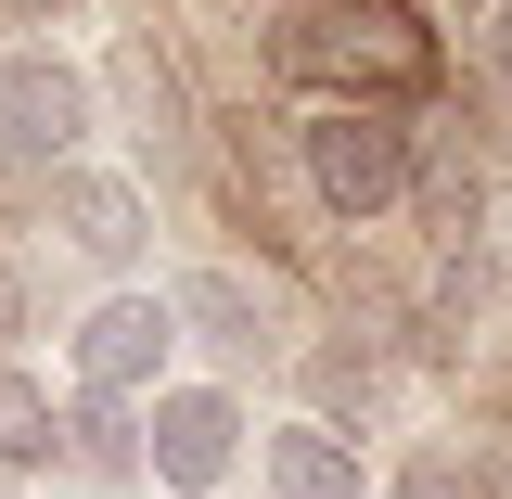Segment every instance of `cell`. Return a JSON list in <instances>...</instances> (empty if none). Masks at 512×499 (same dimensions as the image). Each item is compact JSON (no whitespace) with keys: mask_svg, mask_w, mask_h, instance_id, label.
I'll list each match as a JSON object with an SVG mask.
<instances>
[{"mask_svg":"<svg viewBox=\"0 0 512 499\" xmlns=\"http://www.w3.org/2000/svg\"><path fill=\"white\" fill-rule=\"evenodd\" d=\"M256 487H269V499H372V461H359L346 423L282 410V423H256Z\"/></svg>","mask_w":512,"mask_h":499,"instance_id":"52a82bcc","label":"cell"},{"mask_svg":"<svg viewBox=\"0 0 512 499\" xmlns=\"http://www.w3.org/2000/svg\"><path fill=\"white\" fill-rule=\"evenodd\" d=\"M64 448V410H52V384L26 372V359H0V474H39Z\"/></svg>","mask_w":512,"mask_h":499,"instance_id":"8fae6325","label":"cell"},{"mask_svg":"<svg viewBox=\"0 0 512 499\" xmlns=\"http://www.w3.org/2000/svg\"><path fill=\"white\" fill-rule=\"evenodd\" d=\"M436 26L410 13V0H320L282 26V77L320 90V103H372V116H410L423 90H436Z\"/></svg>","mask_w":512,"mask_h":499,"instance_id":"6da1fadb","label":"cell"},{"mask_svg":"<svg viewBox=\"0 0 512 499\" xmlns=\"http://www.w3.org/2000/svg\"><path fill=\"white\" fill-rule=\"evenodd\" d=\"M167 308H180V346H218V359L295 346V333H282V295L244 282V269H192V282H167Z\"/></svg>","mask_w":512,"mask_h":499,"instance_id":"ba28073f","label":"cell"},{"mask_svg":"<svg viewBox=\"0 0 512 499\" xmlns=\"http://www.w3.org/2000/svg\"><path fill=\"white\" fill-rule=\"evenodd\" d=\"M13 333H26V269L0 256V359H13Z\"/></svg>","mask_w":512,"mask_h":499,"instance_id":"5bb4252c","label":"cell"},{"mask_svg":"<svg viewBox=\"0 0 512 499\" xmlns=\"http://www.w3.org/2000/svg\"><path fill=\"white\" fill-rule=\"evenodd\" d=\"M295 180H308V205L333 218V231H384V218L410 205V180H423V128L372 116V103H308Z\"/></svg>","mask_w":512,"mask_h":499,"instance_id":"7a4b0ae2","label":"cell"},{"mask_svg":"<svg viewBox=\"0 0 512 499\" xmlns=\"http://www.w3.org/2000/svg\"><path fill=\"white\" fill-rule=\"evenodd\" d=\"M180 359V308H167V282H103L90 308H77V333H64V372H77V397H103V410H141L154 384Z\"/></svg>","mask_w":512,"mask_h":499,"instance_id":"5b68a950","label":"cell"},{"mask_svg":"<svg viewBox=\"0 0 512 499\" xmlns=\"http://www.w3.org/2000/svg\"><path fill=\"white\" fill-rule=\"evenodd\" d=\"M52 461H77L90 487H141V410H103V397H77Z\"/></svg>","mask_w":512,"mask_h":499,"instance_id":"30bf717a","label":"cell"},{"mask_svg":"<svg viewBox=\"0 0 512 499\" xmlns=\"http://www.w3.org/2000/svg\"><path fill=\"white\" fill-rule=\"evenodd\" d=\"M39 218H52L64 256H90V269H116V282H141V256H154V180L141 167H64V180H39Z\"/></svg>","mask_w":512,"mask_h":499,"instance_id":"8992f818","label":"cell"},{"mask_svg":"<svg viewBox=\"0 0 512 499\" xmlns=\"http://www.w3.org/2000/svg\"><path fill=\"white\" fill-rule=\"evenodd\" d=\"M410 205L436 218V244H474V218H487V192H474V167H436V154H423V180H410Z\"/></svg>","mask_w":512,"mask_h":499,"instance_id":"4fadbf2b","label":"cell"},{"mask_svg":"<svg viewBox=\"0 0 512 499\" xmlns=\"http://www.w3.org/2000/svg\"><path fill=\"white\" fill-rule=\"evenodd\" d=\"M90 77H103V103H128V116H154V141H180V128H192V90H180V64L154 52V26H141V39H128L116 64H90Z\"/></svg>","mask_w":512,"mask_h":499,"instance_id":"9c48e42d","label":"cell"},{"mask_svg":"<svg viewBox=\"0 0 512 499\" xmlns=\"http://www.w3.org/2000/svg\"><path fill=\"white\" fill-rule=\"evenodd\" d=\"M487 64H500V90H512V0H487Z\"/></svg>","mask_w":512,"mask_h":499,"instance_id":"9a60e30c","label":"cell"},{"mask_svg":"<svg viewBox=\"0 0 512 499\" xmlns=\"http://www.w3.org/2000/svg\"><path fill=\"white\" fill-rule=\"evenodd\" d=\"M103 141V77L64 39H13L0 52V180H64Z\"/></svg>","mask_w":512,"mask_h":499,"instance_id":"3957f363","label":"cell"},{"mask_svg":"<svg viewBox=\"0 0 512 499\" xmlns=\"http://www.w3.org/2000/svg\"><path fill=\"white\" fill-rule=\"evenodd\" d=\"M384 499H500V487H487V461H474V448L423 436L410 461H397V487H384Z\"/></svg>","mask_w":512,"mask_h":499,"instance_id":"7c38bea8","label":"cell"},{"mask_svg":"<svg viewBox=\"0 0 512 499\" xmlns=\"http://www.w3.org/2000/svg\"><path fill=\"white\" fill-rule=\"evenodd\" d=\"M256 461V410L231 384H154L141 397V487L154 499H231Z\"/></svg>","mask_w":512,"mask_h":499,"instance_id":"277c9868","label":"cell"}]
</instances>
